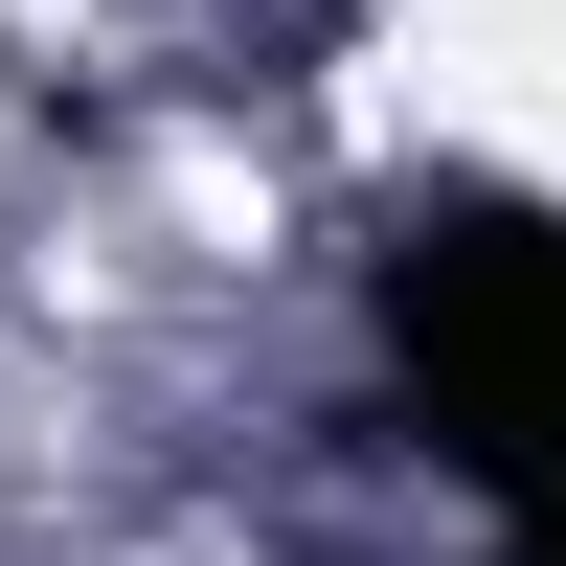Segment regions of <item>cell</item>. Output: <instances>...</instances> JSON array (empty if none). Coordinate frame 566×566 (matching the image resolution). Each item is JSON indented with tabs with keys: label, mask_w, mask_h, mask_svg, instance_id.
<instances>
[{
	"label": "cell",
	"mask_w": 566,
	"mask_h": 566,
	"mask_svg": "<svg viewBox=\"0 0 566 566\" xmlns=\"http://www.w3.org/2000/svg\"><path fill=\"white\" fill-rule=\"evenodd\" d=\"M386 386L499 522L566 499V205L522 181H431L386 227Z\"/></svg>",
	"instance_id": "cell-1"
},
{
	"label": "cell",
	"mask_w": 566,
	"mask_h": 566,
	"mask_svg": "<svg viewBox=\"0 0 566 566\" xmlns=\"http://www.w3.org/2000/svg\"><path fill=\"white\" fill-rule=\"evenodd\" d=\"M522 566H566V499H544V522H522Z\"/></svg>",
	"instance_id": "cell-2"
}]
</instances>
